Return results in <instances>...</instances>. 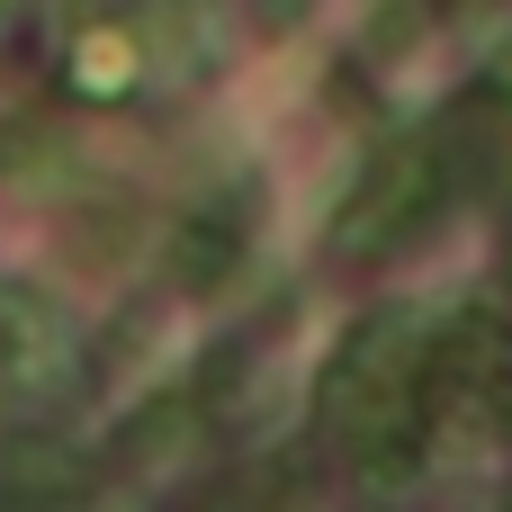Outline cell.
I'll use <instances>...</instances> for the list:
<instances>
[{
    "label": "cell",
    "instance_id": "2",
    "mask_svg": "<svg viewBox=\"0 0 512 512\" xmlns=\"http://www.w3.org/2000/svg\"><path fill=\"white\" fill-rule=\"evenodd\" d=\"M135 72H144L135 27H81L72 36V90L81 99H117V90H135Z\"/></svg>",
    "mask_w": 512,
    "mask_h": 512
},
{
    "label": "cell",
    "instance_id": "3",
    "mask_svg": "<svg viewBox=\"0 0 512 512\" xmlns=\"http://www.w3.org/2000/svg\"><path fill=\"white\" fill-rule=\"evenodd\" d=\"M18 27H27V0H0V45H9Z\"/></svg>",
    "mask_w": 512,
    "mask_h": 512
},
{
    "label": "cell",
    "instance_id": "1",
    "mask_svg": "<svg viewBox=\"0 0 512 512\" xmlns=\"http://www.w3.org/2000/svg\"><path fill=\"white\" fill-rule=\"evenodd\" d=\"M72 369H81L72 324H63L36 288H0V387H9V396L54 405V396L72 387Z\"/></svg>",
    "mask_w": 512,
    "mask_h": 512
}]
</instances>
